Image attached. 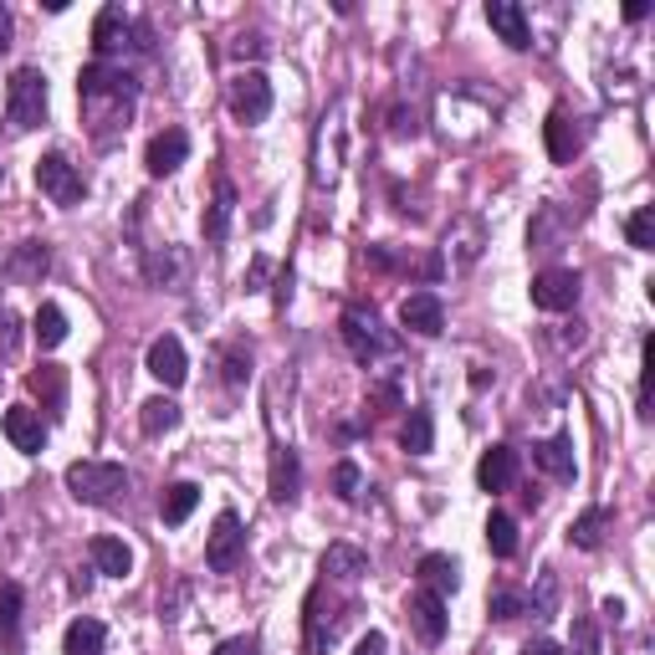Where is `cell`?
<instances>
[{
    "label": "cell",
    "mask_w": 655,
    "mask_h": 655,
    "mask_svg": "<svg viewBox=\"0 0 655 655\" xmlns=\"http://www.w3.org/2000/svg\"><path fill=\"white\" fill-rule=\"evenodd\" d=\"M78 98H82L88 123H93V139L108 149L119 134H129V119H134V103H139V82L123 68H113V62H88L78 78Z\"/></svg>",
    "instance_id": "obj_1"
},
{
    "label": "cell",
    "mask_w": 655,
    "mask_h": 655,
    "mask_svg": "<svg viewBox=\"0 0 655 655\" xmlns=\"http://www.w3.org/2000/svg\"><path fill=\"white\" fill-rule=\"evenodd\" d=\"M62 482H68V492L78 497V502H88V508H113V502L129 492V471H123L119 461H72Z\"/></svg>",
    "instance_id": "obj_2"
},
{
    "label": "cell",
    "mask_w": 655,
    "mask_h": 655,
    "mask_svg": "<svg viewBox=\"0 0 655 655\" xmlns=\"http://www.w3.org/2000/svg\"><path fill=\"white\" fill-rule=\"evenodd\" d=\"M6 119L16 134H31L47 123V72L41 68H21L6 88Z\"/></svg>",
    "instance_id": "obj_3"
},
{
    "label": "cell",
    "mask_w": 655,
    "mask_h": 655,
    "mask_svg": "<svg viewBox=\"0 0 655 655\" xmlns=\"http://www.w3.org/2000/svg\"><path fill=\"white\" fill-rule=\"evenodd\" d=\"M344 344L359 364H375V359H385V354H395L400 338L385 334V323H379L375 308H348L344 313Z\"/></svg>",
    "instance_id": "obj_4"
},
{
    "label": "cell",
    "mask_w": 655,
    "mask_h": 655,
    "mask_svg": "<svg viewBox=\"0 0 655 655\" xmlns=\"http://www.w3.org/2000/svg\"><path fill=\"white\" fill-rule=\"evenodd\" d=\"M37 190L52 205H82L88 180H82V170L68 160V154H41L37 160Z\"/></svg>",
    "instance_id": "obj_5"
},
{
    "label": "cell",
    "mask_w": 655,
    "mask_h": 655,
    "mask_svg": "<svg viewBox=\"0 0 655 655\" xmlns=\"http://www.w3.org/2000/svg\"><path fill=\"white\" fill-rule=\"evenodd\" d=\"M93 47H98V62L129 52V47L144 52V47H149V27H134V21L123 16V6H103L98 21H93Z\"/></svg>",
    "instance_id": "obj_6"
},
{
    "label": "cell",
    "mask_w": 655,
    "mask_h": 655,
    "mask_svg": "<svg viewBox=\"0 0 655 655\" xmlns=\"http://www.w3.org/2000/svg\"><path fill=\"white\" fill-rule=\"evenodd\" d=\"M246 559V528L236 512H221L211 528V538H205V563H211L215 574H236Z\"/></svg>",
    "instance_id": "obj_7"
},
{
    "label": "cell",
    "mask_w": 655,
    "mask_h": 655,
    "mask_svg": "<svg viewBox=\"0 0 655 655\" xmlns=\"http://www.w3.org/2000/svg\"><path fill=\"white\" fill-rule=\"evenodd\" d=\"M231 113H236V123H262L272 113V82H267V72H256V68H246V72H236L231 78Z\"/></svg>",
    "instance_id": "obj_8"
},
{
    "label": "cell",
    "mask_w": 655,
    "mask_h": 655,
    "mask_svg": "<svg viewBox=\"0 0 655 655\" xmlns=\"http://www.w3.org/2000/svg\"><path fill=\"white\" fill-rule=\"evenodd\" d=\"M579 293H584V277L569 267H549L533 277V308L543 313H569L579 303Z\"/></svg>",
    "instance_id": "obj_9"
},
{
    "label": "cell",
    "mask_w": 655,
    "mask_h": 655,
    "mask_svg": "<svg viewBox=\"0 0 655 655\" xmlns=\"http://www.w3.org/2000/svg\"><path fill=\"white\" fill-rule=\"evenodd\" d=\"M543 139H549L553 164H574L579 154H584L589 129H584V119H574V113H569V108H553L549 123H543Z\"/></svg>",
    "instance_id": "obj_10"
},
{
    "label": "cell",
    "mask_w": 655,
    "mask_h": 655,
    "mask_svg": "<svg viewBox=\"0 0 655 655\" xmlns=\"http://www.w3.org/2000/svg\"><path fill=\"white\" fill-rule=\"evenodd\" d=\"M405 615H410L415 635L426 645H441L446 641V625H451V615H446V600L441 594H430V589H415L410 604H405Z\"/></svg>",
    "instance_id": "obj_11"
},
{
    "label": "cell",
    "mask_w": 655,
    "mask_h": 655,
    "mask_svg": "<svg viewBox=\"0 0 655 655\" xmlns=\"http://www.w3.org/2000/svg\"><path fill=\"white\" fill-rule=\"evenodd\" d=\"M144 277H149V287H164V293H185V282H190V256L180 252V246H154V252L144 256Z\"/></svg>",
    "instance_id": "obj_12"
},
{
    "label": "cell",
    "mask_w": 655,
    "mask_h": 655,
    "mask_svg": "<svg viewBox=\"0 0 655 655\" xmlns=\"http://www.w3.org/2000/svg\"><path fill=\"white\" fill-rule=\"evenodd\" d=\"M487 27L508 41L512 52H528L533 47V27H528V11L518 0H487Z\"/></svg>",
    "instance_id": "obj_13"
},
{
    "label": "cell",
    "mask_w": 655,
    "mask_h": 655,
    "mask_svg": "<svg viewBox=\"0 0 655 655\" xmlns=\"http://www.w3.org/2000/svg\"><path fill=\"white\" fill-rule=\"evenodd\" d=\"M185 160H190V134L185 129H164V134H154L149 139V149H144V170L154 174V180L174 174Z\"/></svg>",
    "instance_id": "obj_14"
},
{
    "label": "cell",
    "mask_w": 655,
    "mask_h": 655,
    "mask_svg": "<svg viewBox=\"0 0 655 655\" xmlns=\"http://www.w3.org/2000/svg\"><path fill=\"white\" fill-rule=\"evenodd\" d=\"M47 272H52V246L47 242H21V246H11V256H6V277L21 282V287H41Z\"/></svg>",
    "instance_id": "obj_15"
},
{
    "label": "cell",
    "mask_w": 655,
    "mask_h": 655,
    "mask_svg": "<svg viewBox=\"0 0 655 655\" xmlns=\"http://www.w3.org/2000/svg\"><path fill=\"white\" fill-rule=\"evenodd\" d=\"M149 375L160 379L164 389H180L185 385V344H180V338L174 334H164V338H154V344H149Z\"/></svg>",
    "instance_id": "obj_16"
},
{
    "label": "cell",
    "mask_w": 655,
    "mask_h": 655,
    "mask_svg": "<svg viewBox=\"0 0 655 655\" xmlns=\"http://www.w3.org/2000/svg\"><path fill=\"white\" fill-rule=\"evenodd\" d=\"M400 323L410 328V334L420 338H436L446 328V308H441V297L436 293H410L400 303Z\"/></svg>",
    "instance_id": "obj_17"
},
{
    "label": "cell",
    "mask_w": 655,
    "mask_h": 655,
    "mask_svg": "<svg viewBox=\"0 0 655 655\" xmlns=\"http://www.w3.org/2000/svg\"><path fill=\"white\" fill-rule=\"evenodd\" d=\"M0 426H6V436H11V446L21 456H41V446H47V426H41V415L31 410V405H11Z\"/></svg>",
    "instance_id": "obj_18"
},
{
    "label": "cell",
    "mask_w": 655,
    "mask_h": 655,
    "mask_svg": "<svg viewBox=\"0 0 655 655\" xmlns=\"http://www.w3.org/2000/svg\"><path fill=\"white\" fill-rule=\"evenodd\" d=\"M518 482V451L512 446H492V451L477 461V487L482 492H508Z\"/></svg>",
    "instance_id": "obj_19"
},
{
    "label": "cell",
    "mask_w": 655,
    "mask_h": 655,
    "mask_svg": "<svg viewBox=\"0 0 655 655\" xmlns=\"http://www.w3.org/2000/svg\"><path fill=\"white\" fill-rule=\"evenodd\" d=\"M533 461L549 471L553 482H574V477H579L574 436H553V441H538V446H533Z\"/></svg>",
    "instance_id": "obj_20"
},
{
    "label": "cell",
    "mask_w": 655,
    "mask_h": 655,
    "mask_svg": "<svg viewBox=\"0 0 655 655\" xmlns=\"http://www.w3.org/2000/svg\"><path fill=\"white\" fill-rule=\"evenodd\" d=\"M482 242H487V226L477 221V215H461L456 231L446 236V256H451L456 267H471V262L482 256Z\"/></svg>",
    "instance_id": "obj_21"
},
{
    "label": "cell",
    "mask_w": 655,
    "mask_h": 655,
    "mask_svg": "<svg viewBox=\"0 0 655 655\" xmlns=\"http://www.w3.org/2000/svg\"><path fill=\"white\" fill-rule=\"evenodd\" d=\"M415 574H420V584L430 589V594H456L461 589V563L451 559V553H426V559L415 563Z\"/></svg>",
    "instance_id": "obj_22"
},
{
    "label": "cell",
    "mask_w": 655,
    "mask_h": 655,
    "mask_svg": "<svg viewBox=\"0 0 655 655\" xmlns=\"http://www.w3.org/2000/svg\"><path fill=\"white\" fill-rule=\"evenodd\" d=\"M88 553H93L98 574H108V579H129V574H134V549H129L123 538H93Z\"/></svg>",
    "instance_id": "obj_23"
},
{
    "label": "cell",
    "mask_w": 655,
    "mask_h": 655,
    "mask_svg": "<svg viewBox=\"0 0 655 655\" xmlns=\"http://www.w3.org/2000/svg\"><path fill=\"white\" fill-rule=\"evenodd\" d=\"M323 574L338 579V584H359V579L369 574V559H364V549H354V543H334V549L323 553Z\"/></svg>",
    "instance_id": "obj_24"
},
{
    "label": "cell",
    "mask_w": 655,
    "mask_h": 655,
    "mask_svg": "<svg viewBox=\"0 0 655 655\" xmlns=\"http://www.w3.org/2000/svg\"><path fill=\"white\" fill-rule=\"evenodd\" d=\"M297 487H303L297 451H293V446H277V451H272V502H293Z\"/></svg>",
    "instance_id": "obj_25"
},
{
    "label": "cell",
    "mask_w": 655,
    "mask_h": 655,
    "mask_svg": "<svg viewBox=\"0 0 655 655\" xmlns=\"http://www.w3.org/2000/svg\"><path fill=\"white\" fill-rule=\"evenodd\" d=\"M231 215H236V190H231V180H221L215 185V201L205 205V242H226V231H231Z\"/></svg>",
    "instance_id": "obj_26"
},
{
    "label": "cell",
    "mask_w": 655,
    "mask_h": 655,
    "mask_svg": "<svg viewBox=\"0 0 655 655\" xmlns=\"http://www.w3.org/2000/svg\"><path fill=\"white\" fill-rule=\"evenodd\" d=\"M62 645H68V655H103V645H108V630L98 625V620H72L68 625V635H62Z\"/></svg>",
    "instance_id": "obj_27"
},
{
    "label": "cell",
    "mask_w": 655,
    "mask_h": 655,
    "mask_svg": "<svg viewBox=\"0 0 655 655\" xmlns=\"http://www.w3.org/2000/svg\"><path fill=\"white\" fill-rule=\"evenodd\" d=\"M139 426H144V436H170V430L180 426V405L154 395V400L139 405Z\"/></svg>",
    "instance_id": "obj_28"
},
{
    "label": "cell",
    "mask_w": 655,
    "mask_h": 655,
    "mask_svg": "<svg viewBox=\"0 0 655 655\" xmlns=\"http://www.w3.org/2000/svg\"><path fill=\"white\" fill-rule=\"evenodd\" d=\"M21 604H27L21 584H0V645L21 641Z\"/></svg>",
    "instance_id": "obj_29"
},
{
    "label": "cell",
    "mask_w": 655,
    "mask_h": 655,
    "mask_svg": "<svg viewBox=\"0 0 655 655\" xmlns=\"http://www.w3.org/2000/svg\"><path fill=\"white\" fill-rule=\"evenodd\" d=\"M27 385H31V395H41V400L52 405V410H62V400H68V375H62L57 364H41V369H31Z\"/></svg>",
    "instance_id": "obj_30"
},
{
    "label": "cell",
    "mask_w": 655,
    "mask_h": 655,
    "mask_svg": "<svg viewBox=\"0 0 655 655\" xmlns=\"http://www.w3.org/2000/svg\"><path fill=\"white\" fill-rule=\"evenodd\" d=\"M195 502H201V487H195V482H174L170 492H164V502H160V518L170 522V528H180V522L195 512Z\"/></svg>",
    "instance_id": "obj_31"
},
{
    "label": "cell",
    "mask_w": 655,
    "mask_h": 655,
    "mask_svg": "<svg viewBox=\"0 0 655 655\" xmlns=\"http://www.w3.org/2000/svg\"><path fill=\"white\" fill-rule=\"evenodd\" d=\"M31 334H37L41 348H57L62 338H68V313L57 308V303H41L37 318H31Z\"/></svg>",
    "instance_id": "obj_32"
},
{
    "label": "cell",
    "mask_w": 655,
    "mask_h": 655,
    "mask_svg": "<svg viewBox=\"0 0 655 655\" xmlns=\"http://www.w3.org/2000/svg\"><path fill=\"white\" fill-rule=\"evenodd\" d=\"M604 528H610V508H589L584 518H574V528H569V543H574V549H600Z\"/></svg>",
    "instance_id": "obj_33"
},
{
    "label": "cell",
    "mask_w": 655,
    "mask_h": 655,
    "mask_svg": "<svg viewBox=\"0 0 655 655\" xmlns=\"http://www.w3.org/2000/svg\"><path fill=\"white\" fill-rule=\"evenodd\" d=\"M400 446H405L410 456H426L430 446H436V426H430V410H410V415H405Z\"/></svg>",
    "instance_id": "obj_34"
},
{
    "label": "cell",
    "mask_w": 655,
    "mask_h": 655,
    "mask_svg": "<svg viewBox=\"0 0 655 655\" xmlns=\"http://www.w3.org/2000/svg\"><path fill=\"white\" fill-rule=\"evenodd\" d=\"M487 549H492L497 559H512V553H518V522H512L508 512H492V518H487Z\"/></svg>",
    "instance_id": "obj_35"
},
{
    "label": "cell",
    "mask_w": 655,
    "mask_h": 655,
    "mask_svg": "<svg viewBox=\"0 0 655 655\" xmlns=\"http://www.w3.org/2000/svg\"><path fill=\"white\" fill-rule=\"evenodd\" d=\"M528 242H533V252H559V242H563L559 205H543V215H538L533 231H528Z\"/></svg>",
    "instance_id": "obj_36"
},
{
    "label": "cell",
    "mask_w": 655,
    "mask_h": 655,
    "mask_svg": "<svg viewBox=\"0 0 655 655\" xmlns=\"http://www.w3.org/2000/svg\"><path fill=\"white\" fill-rule=\"evenodd\" d=\"M221 375H226V385H246L252 379V348H242V344L221 348Z\"/></svg>",
    "instance_id": "obj_37"
},
{
    "label": "cell",
    "mask_w": 655,
    "mask_h": 655,
    "mask_svg": "<svg viewBox=\"0 0 655 655\" xmlns=\"http://www.w3.org/2000/svg\"><path fill=\"white\" fill-rule=\"evenodd\" d=\"M625 236H630V246H635V252H655V211H651V205H641V211L630 215Z\"/></svg>",
    "instance_id": "obj_38"
},
{
    "label": "cell",
    "mask_w": 655,
    "mask_h": 655,
    "mask_svg": "<svg viewBox=\"0 0 655 655\" xmlns=\"http://www.w3.org/2000/svg\"><path fill=\"white\" fill-rule=\"evenodd\" d=\"M334 487H338V497H344V502H359V497H364L359 467H354V461H338V467H334Z\"/></svg>",
    "instance_id": "obj_39"
},
{
    "label": "cell",
    "mask_w": 655,
    "mask_h": 655,
    "mask_svg": "<svg viewBox=\"0 0 655 655\" xmlns=\"http://www.w3.org/2000/svg\"><path fill=\"white\" fill-rule=\"evenodd\" d=\"M16 348H21V318L0 308V359H16Z\"/></svg>",
    "instance_id": "obj_40"
},
{
    "label": "cell",
    "mask_w": 655,
    "mask_h": 655,
    "mask_svg": "<svg viewBox=\"0 0 655 655\" xmlns=\"http://www.w3.org/2000/svg\"><path fill=\"white\" fill-rule=\"evenodd\" d=\"M522 610H528V600H522L518 589H497L492 594V620H518Z\"/></svg>",
    "instance_id": "obj_41"
},
{
    "label": "cell",
    "mask_w": 655,
    "mask_h": 655,
    "mask_svg": "<svg viewBox=\"0 0 655 655\" xmlns=\"http://www.w3.org/2000/svg\"><path fill=\"white\" fill-rule=\"evenodd\" d=\"M574 655H600V630H594V620H574Z\"/></svg>",
    "instance_id": "obj_42"
},
{
    "label": "cell",
    "mask_w": 655,
    "mask_h": 655,
    "mask_svg": "<svg viewBox=\"0 0 655 655\" xmlns=\"http://www.w3.org/2000/svg\"><path fill=\"white\" fill-rule=\"evenodd\" d=\"M221 655H256V635H236V641L221 645Z\"/></svg>",
    "instance_id": "obj_43"
},
{
    "label": "cell",
    "mask_w": 655,
    "mask_h": 655,
    "mask_svg": "<svg viewBox=\"0 0 655 655\" xmlns=\"http://www.w3.org/2000/svg\"><path fill=\"white\" fill-rule=\"evenodd\" d=\"M354 655H385V635H379V630H369V635L359 641V651H354Z\"/></svg>",
    "instance_id": "obj_44"
},
{
    "label": "cell",
    "mask_w": 655,
    "mask_h": 655,
    "mask_svg": "<svg viewBox=\"0 0 655 655\" xmlns=\"http://www.w3.org/2000/svg\"><path fill=\"white\" fill-rule=\"evenodd\" d=\"M11 37H16V21H11V11H6V6H0V52H6V47H11Z\"/></svg>",
    "instance_id": "obj_45"
},
{
    "label": "cell",
    "mask_w": 655,
    "mask_h": 655,
    "mask_svg": "<svg viewBox=\"0 0 655 655\" xmlns=\"http://www.w3.org/2000/svg\"><path fill=\"white\" fill-rule=\"evenodd\" d=\"M522 655H563V651L553 641H528V645H522Z\"/></svg>",
    "instance_id": "obj_46"
},
{
    "label": "cell",
    "mask_w": 655,
    "mask_h": 655,
    "mask_svg": "<svg viewBox=\"0 0 655 655\" xmlns=\"http://www.w3.org/2000/svg\"><path fill=\"white\" fill-rule=\"evenodd\" d=\"M267 262H262V256H256V262H252V277H246V287H252V293H256V287H262V282H267Z\"/></svg>",
    "instance_id": "obj_47"
},
{
    "label": "cell",
    "mask_w": 655,
    "mask_h": 655,
    "mask_svg": "<svg viewBox=\"0 0 655 655\" xmlns=\"http://www.w3.org/2000/svg\"><path fill=\"white\" fill-rule=\"evenodd\" d=\"M246 52H267V41H262V37H242V41H236V57H246Z\"/></svg>",
    "instance_id": "obj_48"
}]
</instances>
